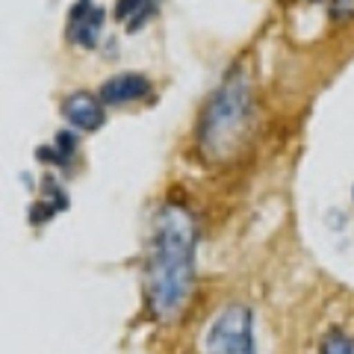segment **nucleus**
<instances>
[{
	"mask_svg": "<svg viewBox=\"0 0 354 354\" xmlns=\"http://www.w3.org/2000/svg\"><path fill=\"white\" fill-rule=\"evenodd\" d=\"M195 283V218L183 204H165L153 216L148 251V304L171 322L183 313Z\"/></svg>",
	"mask_w": 354,
	"mask_h": 354,
	"instance_id": "1",
	"label": "nucleus"
},
{
	"mask_svg": "<svg viewBox=\"0 0 354 354\" xmlns=\"http://www.w3.org/2000/svg\"><path fill=\"white\" fill-rule=\"evenodd\" d=\"M319 354H354V339L346 337L342 330H330V334L322 339Z\"/></svg>",
	"mask_w": 354,
	"mask_h": 354,
	"instance_id": "9",
	"label": "nucleus"
},
{
	"mask_svg": "<svg viewBox=\"0 0 354 354\" xmlns=\"http://www.w3.org/2000/svg\"><path fill=\"white\" fill-rule=\"evenodd\" d=\"M77 151V136L68 130H62L57 136V148H39V160H48V162H57V165H68L71 157Z\"/></svg>",
	"mask_w": 354,
	"mask_h": 354,
	"instance_id": "8",
	"label": "nucleus"
},
{
	"mask_svg": "<svg viewBox=\"0 0 354 354\" xmlns=\"http://www.w3.org/2000/svg\"><path fill=\"white\" fill-rule=\"evenodd\" d=\"M101 27H104V9L95 6L92 0H77L68 15V39L77 48L92 50L101 41Z\"/></svg>",
	"mask_w": 354,
	"mask_h": 354,
	"instance_id": "4",
	"label": "nucleus"
},
{
	"mask_svg": "<svg viewBox=\"0 0 354 354\" xmlns=\"http://www.w3.org/2000/svg\"><path fill=\"white\" fill-rule=\"evenodd\" d=\"M207 354H257L254 348V316L245 304L218 310L204 339Z\"/></svg>",
	"mask_w": 354,
	"mask_h": 354,
	"instance_id": "3",
	"label": "nucleus"
},
{
	"mask_svg": "<svg viewBox=\"0 0 354 354\" xmlns=\"http://www.w3.org/2000/svg\"><path fill=\"white\" fill-rule=\"evenodd\" d=\"M157 3H160V0H115L113 15L130 32H136V30L145 27L153 15H157Z\"/></svg>",
	"mask_w": 354,
	"mask_h": 354,
	"instance_id": "7",
	"label": "nucleus"
},
{
	"mask_svg": "<svg viewBox=\"0 0 354 354\" xmlns=\"http://www.w3.org/2000/svg\"><path fill=\"white\" fill-rule=\"evenodd\" d=\"M254 127V86L245 68H230L221 86L209 95L198 121V142L209 160H234L248 145Z\"/></svg>",
	"mask_w": 354,
	"mask_h": 354,
	"instance_id": "2",
	"label": "nucleus"
},
{
	"mask_svg": "<svg viewBox=\"0 0 354 354\" xmlns=\"http://www.w3.org/2000/svg\"><path fill=\"white\" fill-rule=\"evenodd\" d=\"M151 92V80L145 74H133V71H124V74H115L109 77V80H104L101 92H97V97L113 106V104H130V101H142Z\"/></svg>",
	"mask_w": 354,
	"mask_h": 354,
	"instance_id": "6",
	"label": "nucleus"
},
{
	"mask_svg": "<svg viewBox=\"0 0 354 354\" xmlns=\"http://www.w3.org/2000/svg\"><path fill=\"white\" fill-rule=\"evenodd\" d=\"M62 115L74 130L83 133H95L104 127L106 113H104V101L88 92H74L62 101Z\"/></svg>",
	"mask_w": 354,
	"mask_h": 354,
	"instance_id": "5",
	"label": "nucleus"
}]
</instances>
